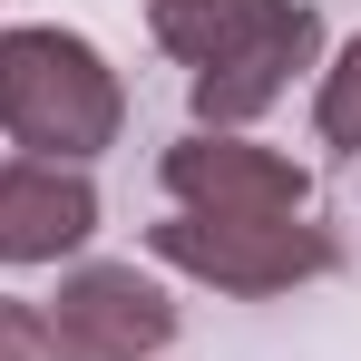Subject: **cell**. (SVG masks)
<instances>
[{"mask_svg": "<svg viewBox=\"0 0 361 361\" xmlns=\"http://www.w3.org/2000/svg\"><path fill=\"white\" fill-rule=\"evenodd\" d=\"M147 244H157V264H176L235 302H274L342 264V244L302 215H166V225H147Z\"/></svg>", "mask_w": 361, "mask_h": 361, "instance_id": "obj_3", "label": "cell"}, {"mask_svg": "<svg viewBox=\"0 0 361 361\" xmlns=\"http://www.w3.org/2000/svg\"><path fill=\"white\" fill-rule=\"evenodd\" d=\"M0 361H68V342H59V322L39 302L0 293Z\"/></svg>", "mask_w": 361, "mask_h": 361, "instance_id": "obj_8", "label": "cell"}, {"mask_svg": "<svg viewBox=\"0 0 361 361\" xmlns=\"http://www.w3.org/2000/svg\"><path fill=\"white\" fill-rule=\"evenodd\" d=\"M312 127H322V147H342V157H361V30L332 49V68H322V98H312Z\"/></svg>", "mask_w": 361, "mask_h": 361, "instance_id": "obj_7", "label": "cell"}, {"mask_svg": "<svg viewBox=\"0 0 361 361\" xmlns=\"http://www.w3.org/2000/svg\"><path fill=\"white\" fill-rule=\"evenodd\" d=\"M147 30L166 59L195 68V127H215V137L264 118L293 88V68L322 59L312 0H147Z\"/></svg>", "mask_w": 361, "mask_h": 361, "instance_id": "obj_1", "label": "cell"}, {"mask_svg": "<svg viewBox=\"0 0 361 361\" xmlns=\"http://www.w3.org/2000/svg\"><path fill=\"white\" fill-rule=\"evenodd\" d=\"M127 127V88L98 39H78L59 20L39 30H0V137L49 157V166H88L108 157Z\"/></svg>", "mask_w": 361, "mask_h": 361, "instance_id": "obj_2", "label": "cell"}, {"mask_svg": "<svg viewBox=\"0 0 361 361\" xmlns=\"http://www.w3.org/2000/svg\"><path fill=\"white\" fill-rule=\"evenodd\" d=\"M49 322H59L68 361H157L176 342V293L137 264H78Z\"/></svg>", "mask_w": 361, "mask_h": 361, "instance_id": "obj_5", "label": "cell"}, {"mask_svg": "<svg viewBox=\"0 0 361 361\" xmlns=\"http://www.w3.org/2000/svg\"><path fill=\"white\" fill-rule=\"evenodd\" d=\"M157 176H166V195H176V215H302V205H312V176H302L283 147L215 137V127L176 137Z\"/></svg>", "mask_w": 361, "mask_h": 361, "instance_id": "obj_4", "label": "cell"}, {"mask_svg": "<svg viewBox=\"0 0 361 361\" xmlns=\"http://www.w3.org/2000/svg\"><path fill=\"white\" fill-rule=\"evenodd\" d=\"M88 235H98L88 166H49V157H10L0 166V264H59Z\"/></svg>", "mask_w": 361, "mask_h": 361, "instance_id": "obj_6", "label": "cell"}]
</instances>
